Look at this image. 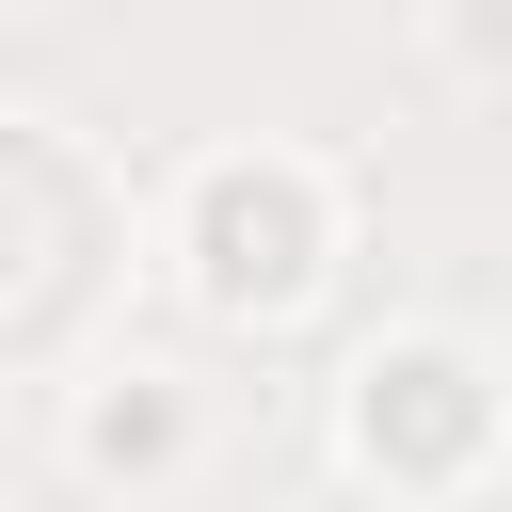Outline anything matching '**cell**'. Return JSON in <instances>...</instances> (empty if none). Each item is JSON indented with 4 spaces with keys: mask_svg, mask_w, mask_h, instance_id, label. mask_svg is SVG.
<instances>
[{
    "mask_svg": "<svg viewBox=\"0 0 512 512\" xmlns=\"http://www.w3.org/2000/svg\"><path fill=\"white\" fill-rule=\"evenodd\" d=\"M112 288H128V192L64 128L0 112V384L16 368H64L112 320Z\"/></svg>",
    "mask_w": 512,
    "mask_h": 512,
    "instance_id": "6da1fadb",
    "label": "cell"
},
{
    "mask_svg": "<svg viewBox=\"0 0 512 512\" xmlns=\"http://www.w3.org/2000/svg\"><path fill=\"white\" fill-rule=\"evenodd\" d=\"M176 272H192L208 320H256L272 336V320H304L336 288V192L304 160H208L192 208H176Z\"/></svg>",
    "mask_w": 512,
    "mask_h": 512,
    "instance_id": "7a4b0ae2",
    "label": "cell"
},
{
    "mask_svg": "<svg viewBox=\"0 0 512 512\" xmlns=\"http://www.w3.org/2000/svg\"><path fill=\"white\" fill-rule=\"evenodd\" d=\"M352 464H368L384 496H464V480L496 464V384H480V352H448V336L368 352V368H352Z\"/></svg>",
    "mask_w": 512,
    "mask_h": 512,
    "instance_id": "3957f363",
    "label": "cell"
},
{
    "mask_svg": "<svg viewBox=\"0 0 512 512\" xmlns=\"http://www.w3.org/2000/svg\"><path fill=\"white\" fill-rule=\"evenodd\" d=\"M80 448H96V464H160V448H176V416H160V400H112Z\"/></svg>",
    "mask_w": 512,
    "mask_h": 512,
    "instance_id": "277c9868",
    "label": "cell"
}]
</instances>
